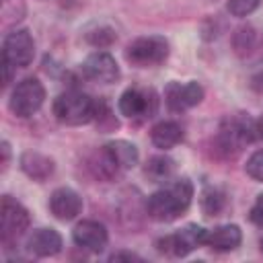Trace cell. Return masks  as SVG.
Instances as JSON below:
<instances>
[{"instance_id": "1", "label": "cell", "mask_w": 263, "mask_h": 263, "mask_svg": "<svg viewBox=\"0 0 263 263\" xmlns=\"http://www.w3.org/2000/svg\"><path fill=\"white\" fill-rule=\"evenodd\" d=\"M191 199H193L191 181L189 179H175L148 197L146 212L156 222H173L189 210Z\"/></svg>"}, {"instance_id": "2", "label": "cell", "mask_w": 263, "mask_h": 263, "mask_svg": "<svg viewBox=\"0 0 263 263\" xmlns=\"http://www.w3.org/2000/svg\"><path fill=\"white\" fill-rule=\"evenodd\" d=\"M255 132H257V125L249 117H245V115L226 117L220 123L216 136H214V150H216V154L222 156V158L238 156L242 152V148L253 142Z\"/></svg>"}, {"instance_id": "3", "label": "cell", "mask_w": 263, "mask_h": 263, "mask_svg": "<svg viewBox=\"0 0 263 263\" xmlns=\"http://www.w3.org/2000/svg\"><path fill=\"white\" fill-rule=\"evenodd\" d=\"M97 111H99V101L80 90L62 92L53 101V115L60 123L66 125H82L95 121Z\"/></svg>"}, {"instance_id": "4", "label": "cell", "mask_w": 263, "mask_h": 263, "mask_svg": "<svg viewBox=\"0 0 263 263\" xmlns=\"http://www.w3.org/2000/svg\"><path fill=\"white\" fill-rule=\"evenodd\" d=\"M166 55H168V41L158 35L138 37L125 49V60L138 68L158 66L166 60Z\"/></svg>"}, {"instance_id": "5", "label": "cell", "mask_w": 263, "mask_h": 263, "mask_svg": "<svg viewBox=\"0 0 263 263\" xmlns=\"http://www.w3.org/2000/svg\"><path fill=\"white\" fill-rule=\"evenodd\" d=\"M45 101V88L37 78H25L10 95V111L16 117H31L41 109Z\"/></svg>"}, {"instance_id": "6", "label": "cell", "mask_w": 263, "mask_h": 263, "mask_svg": "<svg viewBox=\"0 0 263 263\" xmlns=\"http://www.w3.org/2000/svg\"><path fill=\"white\" fill-rule=\"evenodd\" d=\"M158 109V97L152 88H127L121 99H119V111L121 115L134 119V121H144L150 119Z\"/></svg>"}, {"instance_id": "7", "label": "cell", "mask_w": 263, "mask_h": 263, "mask_svg": "<svg viewBox=\"0 0 263 263\" xmlns=\"http://www.w3.org/2000/svg\"><path fill=\"white\" fill-rule=\"evenodd\" d=\"M205 228L197 226V224H187L185 228L177 230L175 234L162 236L156 240V249L160 253L166 255H175V257H185L191 251H195L199 245H203L205 240Z\"/></svg>"}, {"instance_id": "8", "label": "cell", "mask_w": 263, "mask_h": 263, "mask_svg": "<svg viewBox=\"0 0 263 263\" xmlns=\"http://www.w3.org/2000/svg\"><path fill=\"white\" fill-rule=\"evenodd\" d=\"M29 212L10 195L2 197V208H0V232H2V242L10 245L14 242L27 228H29Z\"/></svg>"}, {"instance_id": "9", "label": "cell", "mask_w": 263, "mask_h": 263, "mask_svg": "<svg viewBox=\"0 0 263 263\" xmlns=\"http://www.w3.org/2000/svg\"><path fill=\"white\" fill-rule=\"evenodd\" d=\"M35 43L27 29H16L6 35L2 43V62L10 64L12 68H25L33 62Z\"/></svg>"}, {"instance_id": "10", "label": "cell", "mask_w": 263, "mask_h": 263, "mask_svg": "<svg viewBox=\"0 0 263 263\" xmlns=\"http://www.w3.org/2000/svg\"><path fill=\"white\" fill-rule=\"evenodd\" d=\"M201 99H203V88L197 82H185V84L171 82L164 88V101L173 113L187 111V109L195 107Z\"/></svg>"}, {"instance_id": "11", "label": "cell", "mask_w": 263, "mask_h": 263, "mask_svg": "<svg viewBox=\"0 0 263 263\" xmlns=\"http://www.w3.org/2000/svg\"><path fill=\"white\" fill-rule=\"evenodd\" d=\"M82 74L88 80L95 82H103V84H111L119 78V66L115 62L113 55H109L107 51H97L90 53L84 64H82Z\"/></svg>"}, {"instance_id": "12", "label": "cell", "mask_w": 263, "mask_h": 263, "mask_svg": "<svg viewBox=\"0 0 263 263\" xmlns=\"http://www.w3.org/2000/svg\"><path fill=\"white\" fill-rule=\"evenodd\" d=\"M72 240L76 242V247L84 249V251H90V253H101L105 247H107V240H109V234H107V228L101 224V222H95V220H82L74 226L72 230Z\"/></svg>"}, {"instance_id": "13", "label": "cell", "mask_w": 263, "mask_h": 263, "mask_svg": "<svg viewBox=\"0 0 263 263\" xmlns=\"http://www.w3.org/2000/svg\"><path fill=\"white\" fill-rule=\"evenodd\" d=\"M80 210H82V197L70 187H60L49 197V212L58 220L68 222V220L76 218L80 214Z\"/></svg>"}, {"instance_id": "14", "label": "cell", "mask_w": 263, "mask_h": 263, "mask_svg": "<svg viewBox=\"0 0 263 263\" xmlns=\"http://www.w3.org/2000/svg\"><path fill=\"white\" fill-rule=\"evenodd\" d=\"M27 249L37 257H51L62 251V236L53 228H37L27 238Z\"/></svg>"}, {"instance_id": "15", "label": "cell", "mask_w": 263, "mask_h": 263, "mask_svg": "<svg viewBox=\"0 0 263 263\" xmlns=\"http://www.w3.org/2000/svg\"><path fill=\"white\" fill-rule=\"evenodd\" d=\"M240 240H242V232L236 224H222L205 232L203 245H208L214 251H232L240 245Z\"/></svg>"}, {"instance_id": "16", "label": "cell", "mask_w": 263, "mask_h": 263, "mask_svg": "<svg viewBox=\"0 0 263 263\" xmlns=\"http://www.w3.org/2000/svg\"><path fill=\"white\" fill-rule=\"evenodd\" d=\"M21 168L25 171V175H29L35 181H45L47 177H51L55 164L49 156L41 154V152H25L21 156Z\"/></svg>"}, {"instance_id": "17", "label": "cell", "mask_w": 263, "mask_h": 263, "mask_svg": "<svg viewBox=\"0 0 263 263\" xmlns=\"http://www.w3.org/2000/svg\"><path fill=\"white\" fill-rule=\"evenodd\" d=\"M150 140L156 148L160 150H168L173 146H177L181 140H183V129L179 123L175 121H160L152 127L150 132Z\"/></svg>"}, {"instance_id": "18", "label": "cell", "mask_w": 263, "mask_h": 263, "mask_svg": "<svg viewBox=\"0 0 263 263\" xmlns=\"http://www.w3.org/2000/svg\"><path fill=\"white\" fill-rule=\"evenodd\" d=\"M232 45H234V51H236L238 55H242V58L253 55V53L259 49V45H261V35H259V31H257L255 27H251V25L240 27V29H236V33H234V37H232Z\"/></svg>"}, {"instance_id": "19", "label": "cell", "mask_w": 263, "mask_h": 263, "mask_svg": "<svg viewBox=\"0 0 263 263\" xmlns=\"http://www.w3.org/2000/svg\"><path fill=\"white\" fill-rule=\"evenodd\" d=\"M105 148L109 150V154L113 156L115 164L119 168H132L138 164V148L132 144V142H125V140H115V142H109L105 144Z\"/></svg>"}, {"instance_id": "20", "label": "cell", "mask_w": 263, "mask_h": 263, "mask_svg": "<svg viewBox=\"0 0 263 263\" xmlns=\"http://www.w3.org/2000/svg\"><path fill=\"white\" fill-rule=\"evenodd\" d=\"M88 166L92 168L95 177H99V179H113V177L117 175V171H119V166L115 164L113 156L109 154V150H107L105 146H103L101 150H97V152L90 156Z\"/></svg>"}, {"instance_id": "21", "label": "cell", "mask_w": 263, "mask_h": 263, "mask_svg": "<svg viewBox=\"0 0 263 263\" xmlns=\"http://www.w3.org/2000/svg\"><path fill=\"white\" fill-rule=\"evenodd\" d=\"M146 175L154 181V183H164L171 179L173 171H175V162L168 156H154L146 162Z\"/></svg>"}, {"instance_id": "22", "label": "cell", "mask_w": 263, "mask_h": 263, "mask_svg": "<svg viewBox=\"0 0 263 263\" xmlns=\"http://www.w3.org/2000/svg\"><path fill=\"white\" fill-rule=\"evenodd\" d=\"M226 205V197L220 189L216 187H208L201 193V210L205 216H218Z\"/></svg>"}, {"instance_id": "23", "label": "cell", "mask_w": 263, "mask_h": 263, "mask_svg": "<svg viewBox=\"0 0 263 263\" xmlns=\"http://www.w3.org/2000/svg\"><path fill=\"white\" fill-rule=\"evenodd\" d=\"M115 37L117 35H115V31L111 27H97V29L86 33V41L90 45H95V47H107V45H111L115 41Z\"/></svg>"}, {"instance_id": "24", "label": "cell", "mask_w": 263, "mask_h": 263, "mask_svg": "<svg viewBox=\"0 0 263 263\" xmlns=\"http://www.w3.org/2000/svg\"><path fill=\"white\" fill-rule=\"evenodd\" d=\"M245 171L251 179L263 183V150H257V152L251 154V158L245 164Z\"/></svg>"}, {"instance_id": "25", "label": "cell", "mask_w": 263, "mask_h": 263, "mask_svg": "<svg viewBox=\"0 0 263 263\" xmlns=\"http://www.w3.org/2000/svg\"><path fill=\"white\" fill-rule=\"evenodd\" d=\"M259 6V0H228V12L232 16H247Z\"/></svg>"}, {"instance_id": "26", "label": "cell", "mask_w": 263, "mask_h": 263, "mask_svg": "<svg viewBox=\"0 0 263 263\" xmlns=\"http://www.w3.org/2000/svg\"><path fill=\"white\" fill-rule=\"evenodd\" d=\"M249 220L255 224V226H261L263 228V193L257 195L251 212H249Z\"/></svg>"}, {"instance_id": "27", "label": "cell", "mask_w": 263, "mask_h": 263, "mask_svg": "<svg viewBox=\"0 0 263 263\" xmlns=\"http://www.w3.org/2000/svg\"><path fill=\"white\" fill-rule=\"evenodd\" d=\"M111 261H142V257L136 253H129V251H121V253H113Z\"/></svg>"}, {"instance_id": "28", "label": "cell", "mask_w": 263, "mask_h": 263, "mask_svg": "<svg viewBox=\"0 0 263 263\" xmlns=\"http://www.w3.org/2000/svg\"><path fill=\"white\" fill-rule=\"evenodd\" d=\"M2 152H4V164H6L8 162V156H10V150H8V144L6 142L2 144Z\"/></svg>"}, {"instance_id": "29", "label": "cell", "mask_w": 263, "mask_h": 263, "mask_svg": "<svg viewBox=\"0 0 263 263\" xmlns=\"http://www.w3.org/2000/svg\"><path fill=\"white\" fill-rule=\"evenodd\" d=\"M257 132H259V136L263 138V117L259 119V123H257Z\"/></svg>"}, {"instance_id": "30", "label": "cell", "mask_w": 263, "mask_h": 263, "mask_svg": "<svg viewBox=\"0 0 263 263\" xmlns=\"http://www.w3.org/2000/svg\"><path fill=\"white\" fill-rule=\"evenodd\" d=\"M261 253H263V238H261Z\"/></svg>"}, {"instance_id": "31", "label": "cell", "mask_w": 263, "mask_h": 263, "mask_svg": "<svg viewBox=\"0 0 263 263\" xmlns=\"http://www.w3.org/2000/svg\"><path fill=\"white\" fill-rule=\"evenodd\" d=\"M214 2H216V0H214Z\"/></svg>"}]
</instances>
